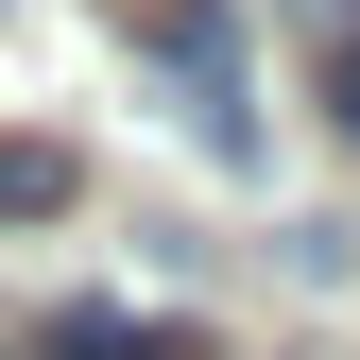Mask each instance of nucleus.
<instances>
[{"mask_svg":"<svg viewBox=\"0 0 360 360\" xmlns=\"http://www.w3.org/2000/svg\"><path fill=\"white\" fill-rule=\"evenodd\" d=\"M86 206V155L34 138V120H0V223H69Z\"/></svg>","mask_w":360,"mask_h":360,"instance_id":"obj_2","label":"nucleus"},{"mask_svg":"<svg viewBox=\"0 0 360 360\" xmlns=\"http://www.w3.org/2000/svg\"><path fill=\"white\" fill-rule=\"evenodd\" d=\"M138 52L172 86V120L206 138V172H257V69H240V0H138Z\"/></svg>","mask_w":360,"mask_h":360,"instance_id":"obj_1","label":"nucleus"},{"mask_svg":"<svg viewBox=\"0 0 360 360\" xmlns=\"http://www.w3.org/2000/svg\"><path fill=\"white\" fill-rule=\"evenodd\" d=\"M52 360H206V343H189V326H155V309H69Z\"/></svg>","mask_w":360,"mask_h":360,"instance_id":"obj_3","label":"nucleus"},{"mask_svg":"<svg viewBox=\"0 0 360 360\" xmlns=\"http://www.w3.org/2000/svg\"><path fill=\"white\" fill-rule=\"evenodd\" d=\"M326 120H343V155H360V0H326Z\"/></svg>","mask_w":360,"mask_h":360,"instance_id":"obj_4","label":"nucleus"}]
</instances>
